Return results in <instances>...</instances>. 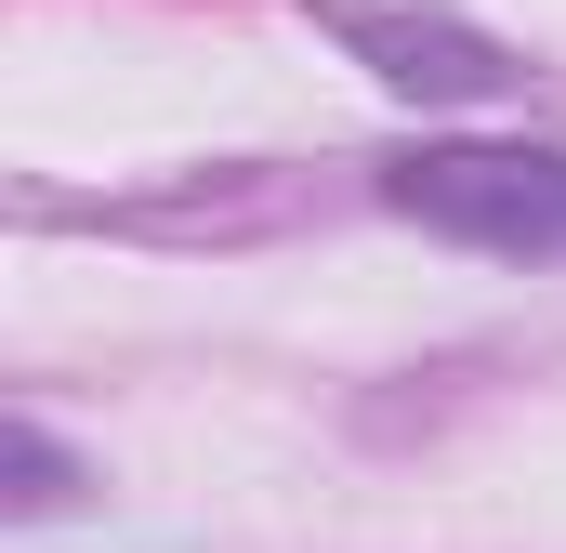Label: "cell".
Returning a JSON list of instances; mask_svg holds the SVG:
<instances>
[{
	"instance_id": "3",
	"label": "cell",
	"mask_w": 566,
	"mask_h": 553,
	"mask_svg": "<svg viewBox=\"0 0 566 553\" xmlns=\"http://www.w3.org/2000/svg\"><path fill=\"white\" fill-rule=\"evenodd\" d=\"M0 461H13V514H53V501H66V448H53L40 421H13Z\"/></svg>"
},
{
	"instance_id": "2",
	"label": "cell",
	"mask_w": 566,
	"mask_h": 553,
	"mask_svg": "<svg viewBox=\"0 0 566 553\" xmlns=\"http://www.w3.org/2000/svg\"><path fill=\"white\" fill-rule=\"evenodd\" d=\"M316 27L382 80V93H409V106H488V93H514V53L488 40V27H461V13H396V0H316Z\"/></svg>"
},
{
	"instance_id": "1",
	"label": "cell",
	"mask_w": 566,
	"mask_h": 553,
	"mask_svg": "<svg viewBox=\"0 0 566 553\" xmlns=\"http://www.w3.org/2000/svg\"><path fill=\"white\" fill-rule=\"evenodd\" d=\"M382 211L501 264H566V145H396Z\"/></svg>"
}]
</instances>
